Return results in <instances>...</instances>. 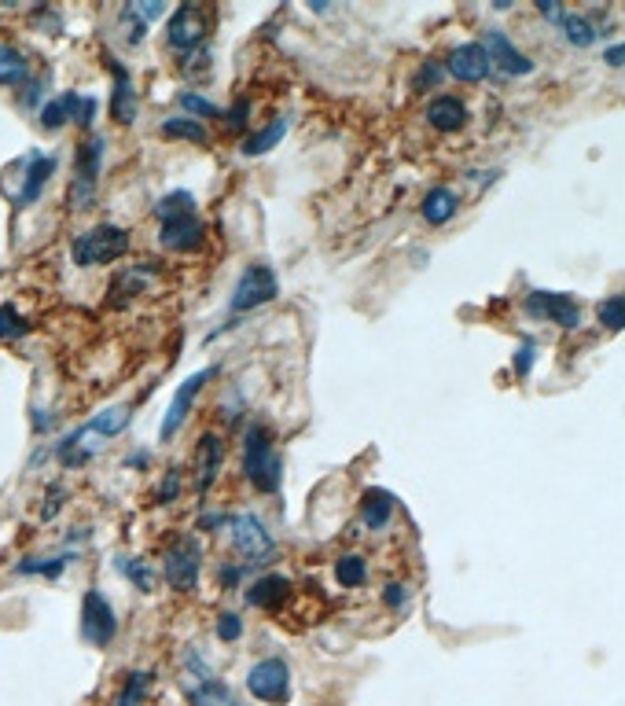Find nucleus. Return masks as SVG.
<instances>
[{"instance_id":"obj_1","label":"nucleus","mask_w":625,"mask_h":706,"mask_svg":"<svg viewBox=\"0 0 625 706\" xmlns=\"http://www.w3.org/2000/svg\"><path fill=\"white\" fill-rule=\"evenodd\" d=\"M243 475L254 482V490L276 493L284 479V464L273 449V434L265 423H250L247 442H243Z\"/></svg>"},{"instance_id":"obj_2","label":"nucleus","mask_w":625,"mask_h":706,"mask_svg":"<svg viewBox=\"0 0 625 706\" xmlns=\"http://www.w3.org/2000/svg\"><path fill=\"white\" fill-rule=\"evenodd\" d=\"M125 251H129V232L118 225H96V228H89V232L74 236V243H70L74 265H81V269L111 265V262H118Z\"/></svg>"},{"instance_id":"obj_3","label":"nucleus","mask_w":625,"mask_h":706,"mask_svg":"<svg viewBox=\"0 0 625 706\" xmlns=\"http://www.w3.org/2000/svg\"><path fill=\"white\" fill-rule=\"evenodd\" d=\"M103 151H107V140L89 137L78 148V155H74V181H70V192H67L70 210H89L92 199H96V181H100Z\"/></svg>"},{"instance_id":"obj_4","label":"nucleus","mask_w":625,"mask_h":706,"mask_svg":"<svg viewBox=\"0 0 625 706\" xmlns=\"http://www.w3.org/2000/svg\"><path fill=\"white\" fill-rule=\"evenodd\" d=\"M228 537H232V548L247 563H269L276 556V541L273 534L265 530V523L254 512H239L228 519Z\"/></svg>"},{"instance_id":"obj_5","label":"nucleus","mask_w":625,"mask_h":706,"mask_svg":"<svg viewBox=\"0 0 625 706\" xmlns=\"http://www.w3.org/2000/svg\"><path fill=\"white\" fill-rule=\"evenodd\" d=\"M199 567H203V548L192 534L177 537L170 548H166V559H162V574L170 581V589L177 593H195L199 585Z\"/></svg>"},{"instance_id":"obj_6","label":"nucleus","mask_w":625,"mask_h":706,"mask_svg":"<svg viewBox=\"0 0 625 706\" xmlns=\"http://www.w3.org/2000/svg\"><path fill=\"white\" fill-rule=\"evenodd\" d=\"M280 295V284H276V273L269 269V265H250V269H243V276H239L236 291H232V298H228V309L232 313H254V309L269 306L273 298Z\"/></svg>"},{"instance_id":"obj_7","label":"nucleus","mask_w":625,"mask_h":706,"mask_svg":"<svg viewBox=\"0 0 625 706\" xmlns=\"http://www.w3.org/2000/svg\"><path fill=\"white\" fill-rule=\"evenodd\" d=\"M247 692L262 703H287L291 699V666L284 659L254 662L247 673Z\"/></svg>"},{"instance_id":"obj_8","label":"nucleus","mask_w":625,"mask_h":706,"mask_svg":"<svg viewBox=\"0 0 625 706\" xmlns=\"http://www.w3.org/2000/svg\"><path fill=\"white\" fill-rule=\"evenodd\" d=\"M81 637L89 640L92 648H107V644L118 637L114 607L100 589H89L85 600H81Z\"/></svg>"},{"instance_id":"obj_9","label":"nucleus","mask_w":625,"mask_h":706,"mask_svg":"<svg viewBox=\"0 0 625 706\" xmlns=\"http://www.w3.org/2000/svg\"><path fill=\"white\" fill-rule=\"evenodd\" d=\"M526 313L537 320H552L563 331L581 328V306L563 291H530L526 295Z\"/></svg>"},{"instance_id":"obj_10","label":"nucleus","mask_w":625,"mask_h":706,"mask_svg":"<svg viewBox=\"0 0 625 706\" xmlns=\"http://www.w3.org/2000/svg\"><path fill=\"white\" fill-rule=\"evenodd\" d=\"M217 376V368H203V372H195V376H188L177 387V394H173V401H170V409H166V420H162V427H159V438L162 442H170V438H177V431L184 427V420H188V412H192V405H195V398L203 394V387L210 383V379Z\"/></svg>"},{"instance_id":"obj_11","label":"nucleus","mask_w":625,"mask_h":706,"mask_svg":"<svg viewBox=\"0 0 625 706\" xmlns=\"http://www.w3.org/2000/svg\"><path fill=\"white\" fill-rule=\"evenodd\" d=\"M203 37H206L203 12H199L195 4H181V8L170 15V23H166V41H170V48H177V52H195V48L203 45Z\"/></svg>"},{"instance_id":"obj_12","label":"nucleus","mask_w":625,"mask_h":706,"mask_svg":"<svg viewBox=\"0 0 625 706\" xmlns=\"http://www.w3.org/2000/svg\"><path fill=\"white\" fill-rule=\"evenodd\" d=\"M445 70L453 74L456 81H464V85H478V81L489 78V70H493V63H489V52L478 41H471V45H460L449 52V59H445Z\"/></svg>"},{"instance_id":"obj_13","label":"nucleus","mask_w":625,"mask_h":706,"mask_svg":"<svg viewBox=\"0 0 625 706\" xmlns=\"http://www.w3.org/2000/svg\"><path fill=\"white\" fill-rule=\"evenodd\" d=\"M489 52V63L493 67H500L504 74H512V78H526V74H534V59L526 56L523 48L512 45V37L500 34V30H489L486 45H482Z\"/></svg>"},{"instance_id":"obj_14","label":"nucleus","mask_w":625,"mask_h":706,"mask_svg":"<svg viewBox=\"0 0 625 706\" xmlns=\"http://www.w3.org/2000/svg\"><path fill=\"white\" fill-rule=\"evenodd\" d=\"M206 236V225L199 221V214H184V217H173V221H162L159 228V243L166 251H177V254H188L195 251Z\"/></svg>"},{"instance_id":"obj_15","label":"nucleus","mask_w":625,"mask_h":706,"mask_svg":"<svg viewBox=\"0 0 625 706\" xmlns=\"http://www.w3.org/2000/svg\"><path fill=\"white\" fill-rule=\"evenodd\" d=\"M107 67L114 74V92H111V118L118 126H133L137 122V111H140V100H137V89H133V81H129V70L118 67L114 59H107Z\"/></svg>"},{"instance_id":"obj_16","label":"nucleus","mask_w":625,"mask_h":706,"mask_svg":"<svg viewBox=\"0 0 625 706\" xmlns=\"http://www.w3.org/2000/svg\"><path fill=\"white\" fill-rule=\"evenodd\" d=\"M56 173V159L45 155V151H30L26 155V170H23V192H19V206H30L41 199L48 177Z\"/></svg>"},{"instance_id":"obj_17","label":"nucleus","mask_w":625,"mask_h":706,"mask_svg":"<svg viewBox=\"0 0 625 706\" xmlns=\"http://www.w3.org/2000/svg\"><path fill=\"white\" fill-rule=\"evenodd\" d=\"M221 467H225V442L217 438V434H203V442L195 449V471H199V493H206L210 486L217 482L221 475Z\"/></svg>"},{"instance_id":"obj_18","label":"nucleus","mask_w":625,"mask_h":706,"mask_svg":"<svg viewBox=\"0 0 625 706\" xmlns=\"http://www.w3.org/2000/svg\"><path fill=\"white\" fill-rule=\"evenodd\" d=\"M287 593H291V581L284 574H265L247 589V604L262 607V611H276L287 600Z\"/></svg>"},{"instance_id":"obj_19","label":"nucleus","mask_w":625,"mask_h":706,"mask_svg":"<svg viewBox=\"0 0 625 706\" xmlns=\"http://www.w3.org/2000/svg\"><path fill=\"white\" fill-rule=\"evenodd\" d=\"M427 122H431L438 133H456V129L467 126V107L456 96H438L427 107Z\"/></svg>"},{"instance_id":"obj_20","label":"nucleus","mask_w":625,"mask_h":706,"mask_svg":"<svg viewBox=\"0 0 625 706\" xmlns=\"http://www.w3.org/2000/svg\"><path fill=\"white\" fill-rule=\"evenodd\" d=\"M394 493L387 490H364L361 497V519L368 530H387L390 519H394Z\"/></svg>"},{"instance_id":"obj_21","label":"nucleus","mask_w":625,"mask_h":706,"mask_svg":"<svg viewBox=\"0 0 625 706\" xmlns=\"http://www.w3.org/2000/svg\"><path fill=\"white\" fill-rule=\"evenodd\" d=\"M456 210H460V195L453 192V188H431V192L423 195V217L431 221V225H449L456 217Z\"/></svg>"},{"instance_id":"obj_22","label":"nucleus","mask_w":625,"mask_h":706,"mask_svg":"<svg viewBox=\"0 0 625 706\" xmlns=\"http://www.w3.org/2000/svg\"><path fill=\"white\" fill-rule=\"evenodd\" d=\"M287 129H291V118H287V114H276L269 126L258 129L254 137H247V144H243V155H247V159H254V155H265V151H273L276 144L287 137Z\"/></svg>"},{"instance_id":"obj_23","label":"nucleus","mask_w":625,"mask_h":706,"mask_svg":"<svg viewBox=\"0 0 625 706\" xmlns=\"http://www.w3.org/2000/svg\"><path fill=\"white\" fill-rule=\"evenodd\" d=\"M159 133L166 140H188V144H210V133H206L203 122H195V118H188V114H177V118H166L159 126Z\"/></svg>"},{"instance_id":"obj_24","label":"nucleus","mask_w":625,"mask_h":706,"mask_svg":"<svg viewBox=\"0 0 625 706\" xmlns=\"http://www.w3.org/2000/svg\"><path fill=\"white\" fill-rule=\"evenodd\" d=\"M78 107H81L78 92H67V96H59V100H48L45 107H41V129H63L67 122H74Z\"/></svg>"},{"instance_id":"obj_25","label":"nucleus","mask_w":625,"mask_h":706,"mask_svg":"<svg viewBox=\"0 0 625 706\" xmlns=\"http://www.w3.org/2000/svg\"><path fill=\"white\" fill-rule=\"evenodd\" d=\"M188 699H192V706H236L232 703L228 684L217 681V677H210V681H195L192 688H188Z\"/></svg>"},{"instance_id":"obj_26","label":"nucleus","mask_w":625,"mask_h":706,"mask_svg":"<svg viewBox=\"0 0 625 706\" xmlns=\"http://www.w3.org/2000/svg\"><path fill=\"white\" fill-rule=\"evenodd\" d=\"M129 427V409L125 405H114V409H103L96 420L85 423V434H100V438H114Z\"/></svg>"},{"instance_id":"obj_27","label":"nucleus","mask_w":625,"mask_h":706,"mask_svg":"<svg viewBox=\"0 0 625 706\" xmlns=\"http://www.w3.org/2000/svg\"><path fill=\"white\" fill-rule=\"evenodd\" d=\"M26 74H30V63L19 48L0 45V85H23Z\"/></svg>"},{"instance_id":"obj_28","label":"nucleus","mask_w":625,"mask_h":706,"mask_svg":"<svg viewBox=\"0 0 625 706\" xmlns=\"http://www.w3.org/2000/svg\"><path fill=\"white\" fill-rule=\"evenodd\" d=\"M184 214H195V195L184 192V188L162 195L159 203H155V217H159V221H173V217H184Z\"/></svg>"},{"instance_id":"obj_29","label":"nucleus","mask_w":625,"mask_h":706,"mask_svg":"<svg viewBox=\"0 0 625 706\" xmlns=\"http://www.w3.org/2000/svg\"><path fill=\"white\" fill-rule=\"evenodd\" d=\"M563 37H567V45H574V48H589L596 37H600V30L585 19V15H563Z\"/></svg>"},{"instance_id":"obj_30","label":"nucleus","mask_w":625,"mask_h":706,"mask_svg":"<svg viewBox=\"0 0 625 706\" xmlns=\"http://www.w3.org/2000/svg\"><path fill=\"white\" fill-rule=\"evenodd\" d=\"M335 578H339L342 589H361L364 581H368V563H364V556H342L339 563H335Z\"/></svg>"},{"instance_id":"obj_31","label":"nucleus","mask_w":625,"mask_h":706,"mask_svg":"<svg viewBox=\"0 0 625 706\" xmlns=\"http://www.w3.org/2000/svg\"><path fill=\"white\" fill-rule=\"evenodd\" d=\"M148 688H151V673L140 670V673H129L122 684V692H118V699H114V706H144V699H148Z\"/></svg>"},{"instance_id":"obj_32","label":"nucleus","mask_w":625,"mask_h":706,"mask_svg":"<svg viewBox=\"0 0 625 706\" xmlns=\"http://www.w3.org/2000/svg\"><path fill=\"white\" fill-rule=\"evenodd\" d=\"M118 570H122L125 578L137 585L140 593H155V570L144 563V559H133V556H118Z\"/></svg>"},{"instance_id":"obj_33","label":"nucleus","mask_w":625,"mask_h":706,"mask_svg":"<svg viewBox=\"0 0 625 706\" xmlns=\"http://www.w3.org/2000/svg\"><path fill=\"white\" fill-rule=\"evenodd\" d=\"M596 320H600L607 331H622L625 328V295L603 298L600 306H596Z\"/></svg>"},{"instance_id":"obj_34","label":"nucleus","mask_w":625,"mask_h":706,"mask_svg":"<svg viewBox=\"0 0 625 706\" xmlns=\"http://www.w3.org/2000/svg\"><path fill=\"white\" fill-rule=\"evenodd\" d=\"M177 103H181L184 107V114H188V118H195V122H203V118H217V103H210L206 100V96H199V92H181V96H177Z\"/></svg>"},{"instance_id":"obj_35","label":"nucleus","mask_w":625,"mask_h":706,"mask_svg":"<svg viewBox=\"0 0 625 706\" xmlns=\"http://www.w3.org/2000/svg\"><path fill=\"white\" fill-rule=\"evenodd\" d=\"M26 331H30V324L19 317V309H15V306H0V342L19 339V335H26Z\"/></svg>"},{"instance_id":"obj_36","label":"nucleus","mask_w":625,"mask_h":706,"mask_svg":"<svg viewBox=\"0 0 625 706\" xmlns=\"http://www.w3.org/2000/svg\"><path fill=\"white\" fill-rule=\"evenodd\" d=\"M63 567H67V559H41V556H34V559H23L19 563V574H45V578H56V574H63Z\"/></svg>"},{"instance_id":"obj_37","label":"nucleus","mask_w":625,"mask_h":706,"mask_svg":"<svg viewBox=\"0 0 625 706\" xmlns=\"http://www.w3.org/2000/svg\"><path fill=\"white\" fill-rule=\"evenodd\" d=\"M122 26H125V41H129V45H140V41L148 37V23L140 19L133 4H125L122 8Z\"/></svg>"},{"instance_id":"obj_38","label":"nucleus","mask_w":625,"mask_h":706,"mask_svg":"<svg viewBox=\"0 0 625 706\" xmlns=\"http://www.w3.org/2000/svg\"><path fill=\"white\" fill-rule=\"evenodd\" d=\"M534 361H537V346L530 339H523L519 346H515V357H512L515 376H519V379L530 376V372H534Z\"/></svg>"},{"instance_id":"obj_39","label":"nucleus","mask_w":625,"mask_h":706,"mask_svg":"<svg viewBox=\"0 0 625 706\" xmlns=\"http://www.w3.org/2000/svg\"><path fill=\"white\" fill-rule=\"evenodd\" d=\"M445 74H449V70H445L438 59H431V63H423V67H420V74H416V81H412V89L427 92V85H442Z\"/></svg>"},{"instance_id":"obj_40","label":"nucleus","mask_w":625,"mask_h":706,"mask_svg":"<svg viewBox=\"0 0 625 706\" xmlns=\"http://www.w3.org/2000/svg\"><path fill=\"white\" fill-rule=\"evenodd\" d=\"M217 637L225 640V644H232V640L243 637V618L232 615V611H225V615L217 618Z\"/></svg>"},{"instance_id":"obj_41","label":"nucleus","mask_w":625,"mask_h":706,"mask_svg":"<svg viewBox=\"0 0 625 706\" xmlns=\"http://www.w3.org/2000/svg\"><path fill=\"white\" fill-rule=\"evenodd\" d=\"M409 600H412L409 585H398V581H390V585H387V593H383V604H387L390 611H401V607L409 604Z\"/></svg>"},{"instance_id":"obj_42","label":"nucleus","mask_w":625,"mask_h":706,"mask_svg":"<svg viewBox=\"0 0 625 706\" xmlns=\"http://www.w3.org/2000/svg\"><path fill=\"white\" fill-rule=\"evenodd\" d=\"M177 493H181V471L173 467L170 475H166V482L159 486V504H173L177 501Z\"/></svg>"},{"instance_id":"obj_43","label":"nucleus","mask_w":625,"mask_h":706,"mask_svg":"<svg viewBox=\"0 0 625 706\" xmlns=\"http://www.w3.org/2000/svg\"><path fill=\"white\" fill-rule=\"evenodd\" d=\"M96 107H100V103L92 100V96H81V107H78V114H74V122H78L81 129H89L92 118H96Z\"/></svg>"},{"instance_id":"obj_44","label":"nucleus","mask_w":625,"mask_h":706,"mask_svg":"<svg viewBox=\"0 0 625 706\" xmlns=\"http://www.w3.org/2000/svg\"><path fill=\"white\" fill-rule=\"evenodd\" d=\"M59 504H63V486H52V490H48V497H45V508H41V515H45V519H56Z\"/></svg>"},{"instance_id":"obj_45","label":"nucleus","mask_w":625,"mask_h":706,"mask_svg":"<svg viewBox=\"0 0 625 706\" xmlns=\"http://www.w3.org/2000/svg\"><path fill=\"white\" fill-rule=\"evenodd\" d=\"M247 114H250V103L247 100H236V107L228 111V126L243 129V126H247Z\"/></svg>"},{"instance_id":"obj_46","label":"nucleus","mask_w":625,"mask_h":706,"mask_svg":"<svg viewBox=\"0 0 625 706\" xmlns=\"http://www.w3.org/2000/svg\"><path fill=\"white\" fill-rule=\"evenodd\" d=\"M537 12L545 15V19H552V23H563V8L552 4V0H537Z\"/></svg>"},{"instance_id":"obj_47","label":"nucleus","mask_w":625,"mask_h":706,"mask_svg":"<svg viewBox=\"0 0 625 706\" xmlns=\"http://www.w3.org/2000/svg\"><path fill=\"white\" fill-rule=\"evenodd\" d=\"M133 8H137V15L140 19H159V15H166V4H133Z\"/></svg>"},{"instance_id":"obj_48","label":"nucleus","mask_w":625,"mask_h":706,"mask_svg":"<svg viewBox=\"0 0 625 706\" xmlns=\"http://www.w3.org/2000/svg\"><path fill=\"white\" fill-rule=\"evenodd\" d=\"M603 63H607V67H625V45L607 48V52H603Z\"/></svg>"}]
</instances>
